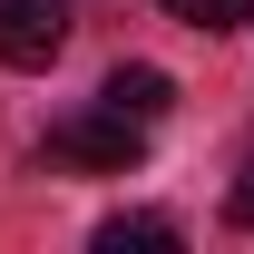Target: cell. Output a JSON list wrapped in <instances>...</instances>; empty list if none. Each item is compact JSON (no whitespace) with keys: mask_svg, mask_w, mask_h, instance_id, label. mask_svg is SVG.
Instances as JSON below:
<instances>
[{"mask_svg":"<svg viewBox=\"0 0 254 254\" xmlns=\"http://www.w3.org/2000/svg\"><path fill=\"white\" fill-rule=\"evenodd\" d=\"M49 157H59V166H98V176H127V166L147 157V118H127V108L98 98L88 118H59V127H49Z\"/></svg>","mask_w":254,"mask_h":254,"instance_id":"obj_1","label":"cell"},{"mask_svg":"<svg viewBox=\"0 0 254 254\" xmlns=\"http://www.w3.org/2000/svg\"><path fill=\"white\" fill-rule=\"evenodd\" d=\"M235 225L254 235V157H245V176H235Z\"/></svg>","mask_w":254,"mask_h":254,"instance_id":"obj_6","label":"cell"},{"mask_svg":"<svg viewBox=\"0 0 254 254\" xmlns=\"http://www.w3.org/2000/svg\"><path fill=\"white\" fill-rule=\"evenodd\" d=\"M68 49V0H0V59L10 68H49Z\"/></svg>","mask_w":254,"mask_h":254,"instance_id":"obj_2","label":"cell"},{"mask_svg":"<svg viewBox=\"0 0 254 254\" xmlns=\"http://www.w3.org/2000/svg\"><path fill=\"white\" fill-rule=\"evenodd\" d=\"M176 245H186V235L166 215H108L98 225V254H176Z\"/></svg>","mask_w":254,"mask_h":254,"instance_id":"obj_4","label":"cell"},{"mask_svg":"<svg viewBox=\"0 0 254 254\" xmlns=\"http://www.w3.org/2000/svg\"><path fill=\"white\" fill-rule=\"evenodd\" d=\"M166 20H186V30L225 39V30H245V20H254V0H166Z\"/></svg>","mask_w":254,"mask_h":254,"instance_id":"obj_5","label":"cell"},{"mask_svg":"<svg viewBox=\"0 0 254 254\" xmlns=\"http://www.w3.org/2000/svg\"><path fill=\"white\" fill-rule=\"evenodd\" d=\"M98 98H108V108H127V118H147V127H157L166 108H176V78H166V68H108V88H98Z\"/></svg>","mask_w":254,"mask_h":254,"instance_id":"obj_3","label":"cell"}]
</instances>
